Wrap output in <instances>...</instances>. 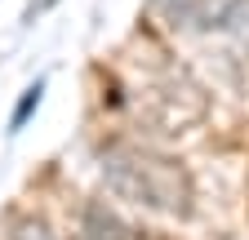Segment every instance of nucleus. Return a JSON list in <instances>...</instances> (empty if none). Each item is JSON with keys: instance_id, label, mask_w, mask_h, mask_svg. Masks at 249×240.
I'll return each instance as SVG.
<instances>
[{"instance_id": "f257e3e1", "label": "nucleus", "mask_w": 249, "mask_h": 240, "mask_svg": "<svg viewBox=\"0 0 249 240\" xmlns=\"http://www.w3.org/2000/svg\"><path fill=\"white\" fill-rule=\"evenodd\" d=\"M93 169H98L103 187L142 209V214H160V218H192L196 209V183L174 152L156 142H138L124 134H107L93 142Z\"/></svg>"}, {"instance_id": "f03ea898", "label": "nucleus", "mask_w": 249, "mask_h": 240, "mask_svg": "<svg viewBox=\"0 0 249 240\" xmlns=\"http://www.w3.org/2000/svg\"><path fill=\"white\" fill-rule=\"evenodd\" d=\"M174 36H240L249 32V0H147Z\"/></svg>"}, {"instance_id": "7ed1b4c3", "label": "nucleus", "mask_w": 249, "mask_h": 240, "mask_svg": "<svg viewBox=\"0 0 249 240\" xmlns=\"http://www.w3.org/2000/svg\"><path fill=\"white\" fill-rule=\"evenodd\" d=\"M71 240H147V231L134 227L124 214H116L107 200H85L76 209Z\"/></svg>"}, {"instance_id": "39448f33", "label": "nucleus", "mask_w": 249, "mask_h": 240, "mask_svg": "<svg viewBox=\"0 0 249 240\" xmlns=\"http://www.w3.org/2000/svg\"><path fill=\"white\" fill-rule=\"evenodd\" d=\"M5 240H62V236H58L53 223L40 218V214H14L9 227H5Z\"/></svg>"}, {"instance_id": "20e7f679", "label": "nucleus", "mask_w": 249, "mask_h": 240, "mask_svg": "<svg viewBox=\"0 0 249 240\" xmlns=\"http://www.w3.org/2000/svg\"><path fill=\"white\" fill-rule=\"evenodd\" d=\"M40 103H45V76H36V80L18 94V103H14V111H9V134H22V129L31 125V116L40 111Z\"/></svg>"}]
</instances>
